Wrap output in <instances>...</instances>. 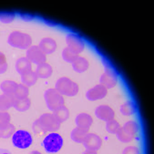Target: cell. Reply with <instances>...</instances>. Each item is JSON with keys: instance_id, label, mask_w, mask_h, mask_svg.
<instances>
[{"instance_id": "obj_1", "label": "cell", "mask_w": 154, "mask_h": 154, "mask_svg": "<svg viewBox=\"0 0 154 154\" xmlns=\"http://www.w3.org/2000/svg\"><path fill=\"white\" fill-rule=\"evenodd\" d=\"M60 124L54 114H44L33 123V131L36 134L55 131L59 129Z\"/></svg>"}, {"instance_id": "obj_2", "label": "cell", "mask_w": 154, "mask_h": 154, "mask_svg": "<svg viewBox=\"0 0 154 154\" xmlns=\"http://www.w3.org/2000/svg\"><path fill=\"white\" fill-rule=\"evenodd\" d=\"M55 89L62 95L72 97L78 93L79 87L77 83L67 77H62L57 81Z\"/></svg>"}, {"instance_id": "obj_3", "label": "cell", "mask_w": 154, "mask_h": 154, "mask_svg": "<svg viewBox=\"0 0 154 154\" xmlns=\"http://www.w3.org/2000/svg\"><path fill=\"white\" fill-rule=\"evenodd\" d=\"M8 42L12 47L21 49H27L31 46L32 40L28 34L16 31L10 35Z\"/></svg>"}, {"instance_id": "obj_4", "label": "cell", "mask_w": 154, "mask_h": 154, "mask_svg": "<svg viewBox=\"0 0 154 154\" xmlns=\"http://www.w3.org/2000/svg\"><path fill=\"white\" fill-rule=\"evenodd\" d=\"M46 103L50 110L54 111L64 105L63 96L55 88H50L44 94Z\"/></svg>"}, {"instance_id": "obj_5", "label": "cell", "mask_w": 154, "mask_h": 154, "mask_svg": "<svg viewBox=\"0 0 154 154\" xmlns=\"http://www.w3.org/2000/svg\"><path fill=\"white\" fill-rule=\"evenodd\" d=\"M63 143V139L60 134L52 133L45 137L41 145L48 153H55L61 149Z\"/></svg>"}, {"instance_id": "obj_6", "label": "cell", "mask_w": 154, "mask_h": 154, "mask_svg": "<svg viewBox=\"0 0 154 154\" xmlns=\"http://www.w3.org/2000/svg\"><path fill=\"white\" fill-rule=\"evenodd\" d=\"M12 142L16 147L25 149L29 147L32 144V136L27 131L18 130L13 134Z\"/></svg>"}, {"instance_id": "obj_7", "label": "cell", "mask_w": 154, "mask_h": 154, "mask_svg": "<svg viewBox=\"0 0 154 154\" xmlns=\"http://www.w3.org/2000/svg\"><path fill=\"white\" fill-rule=\"evenodd\" d=\"M67 47L79 55L85 48V43L82 38L73 33H68L65 38Z\"/></svg>"}, {"instance_id": "obj_8", "label": "cell", "mask_w": 154, "mask_h": 154, "mask_svg": "<svg viewBox=\"0 0 154 154\" xmlns=\"http://www.w3.org/2000/svg\"><path fill=\"white\" fill-rule=\"evenodd\" d=\"M26 57L31 63L38 65L46 62L47 60L46 55L38 46H31L28 48L26 51Z\"/></svg>"}, {"instance_id": "obj_9", "label": "cell", "mask_w": 154, "mask_h": 154, "mask_svg": "<svg viewBox=\"0 0 154 154\" xmlns=\"http://www.w3.org/2000/svg\"><path fill=\"white\" fill-rule=\"evenodd\" d=\"M100 84L107 89L115 87L118 83V77L116 72L109 67H105L104 72L100 77Z\"/></svg>"}, {"instance_id": "obj_10", "label": "cell", "mask_w": 154, "mask_h": 154, "mask_svg": "<svg viewBox=\"0 0 154 154\" xmlns=\"http://www.w3.org/2000/svg\"><path fill=\"white\" fill-rule=\"evenodd\" d=\"M107 94L108 89L100 84L88 89L86 94V97L88 100L94 101L105 98Z\"/></svg>"}, {"instance_id": "obj_11", "label": "cell", "mask_w": 154, "mask_h": 154, "mask_svg": "<svg viewBox=\"0 0 154 154\" xmlns=\"http://www.w3.org/2000/svg\"><path fill=\"white\" fill-rule=\"evenodd\" d=\"M86 149L97 151L102 145V140L100 136L94 133H88L83 142Z\"/></svg>"}, {"instance_id": "obj_12", "label": "cell", "mask_w": 154, "mask_h": 154, "mask_svg": "<svg viewBox=\"0 0 154 154\" xmlns=\"http://www.w3.org/2000/svg\"><path fill=\"white\" fill-rule=\"evenodd\" d=\"M95 114L99 119L107 122L114 119L115 115L113 109L107 105H101L97 107Z\"/></svg>"}, {"instance_id": "obj_13", "label": "cell", "mask_w": 154, "mask_h": 154, "mask_svg": "<svg viewBox=\"0 0 154 154\" xmlns=\"http://www.w3.org/2000/svg\"><path fill=\"white\" fill-rule=\"evenodd\" d=\"M38 47L45 54H51L56 50L57 44L52 38H44L40 42Z\"/></svg>"}, {"instance_id": "obj_14", "label": "cell", "mask_w": 154, "mask_h": 154, "mask_svg": "<svg viewBox=\"0 0 154 154\" xmlns=\"http://www.w3.org/2000/svg\"><path fill=\"white\" fill-rule=\"evenodd\" d=\"M92 117L86 113H81L77 116L75 119L76 125L79 128L88 131L93 123Z\"/></svg>"}, {"instance_id": "obj_15", "label": "cell", "mask_w": 154, "mask_h": 154, "mask_svg": "<svg viewBox=\"0 0 154 154\" xmlns=\"http://www.w3.org/2000/svg\"><path fill=\"white\" fill-rule=\"evenodd\" d=\"M73 70L78 73H82L88 69L89 62L85 57L79 56L72 63Z\"/></svg>"}, {"instance_id": "obj_16", "label": "cell", "mask_w": 154, "mask_h": 154, "mask_svg": "<svg viewBox=\"0 0 154 154\" xmlns=\"http://www.w3.org/2000/svg\"><path fill=\"white\" fill-rule=\"evenodd\" d=\"M16 67L17 70L21 75L31 71L32 69L31 62L26 57L19 58L17 61Z\"/></svg>"}, {"instance_id": "obj_17", "label": "cell", "mask_w": 154, "mask_h": 154, "mask_svg": "<svg viewBox=\"0 0 154 154\" xmlns=\"http://www.w3.org/2000/svg\"><path fill=\"white\" fill-rule=\"evenodd\" d=\"M35 72L38 78L42 79L48 78L51 76L53 73V69L50 64L46 62L43 63L38 65Z\"/></svg>"}, {"instance_id": "obj_18", "label": "cell", "mask_w": 154, "mask_h": 154, "mask_svg": "<svg viewBox=\"0 0 154 154\" xmlns=\"http://www.w3.org/2000/svg\"><path fill=\"white\" fill-rule=\"evenodd\" d=\"M88 131L77 127L72 130L71 137L73 141L77 143H83Z\"/></svg>"}, {"instance_id": "obj_19", "label": "cell", "mask_w": 154, "mask_h": 154, "mask_svg": "<svg viewBox=\"0 0 154 154\" xmlns=\"http://www.w3.org/2000/svg\"><path fill=\"white\" fill-rule=\"evenodd\" d=\"M120 111L124 116H131L134 114L136 111L135 105L133 102L127 101L121 105Z\"/></svg>"}, {"instance_id": "obj_20", "label": "cell", "mask_w": 154, "mask_h": 154, "mask_svg": "<svg viewBox=\"0 0 154 154\" xmlns=\"http://www.w3.org/2000/svg\"><path fill=\"white\" fill-rule=\"evenodd\" d=\"M38 77L36 72L32 70L22 75V81L27 87L35 85L38 80Z\"/></svg>"}, {"instance_id": "obj_21", "label": "cell", "mask_w": 154, "mask_h": 154, "mask_svg": "<svg viewBox=\"0 0 154 154\" xmlns=\"http://www.w3.org/2000/svg\"><path fill=\"white\" fill-rule=\"evenodd\" d=\"M54 112L53 114L60 123L64 122L69 118V111L64 105Z\"/></svg>"}, {"instance_id": "obj_22", "label": "cell", "mask_w": 154, "mask_h": 154, "mask_svg": "<svg viewBox=\"0 0 154 154\" xmlns=\"http://www.w3.org/2000/svg\"><path fill=\"white\" fill-rule=\"evenodd\" d=\"M122 128L128 134L134 136L135 134L138 131L139 125L135 121L130 120L125 123Z\"/></svg>"}, {"instance_id": "obj_23", "label": "cell", "mask_w": 154, "mask_h": 154, "mask_svg": "<svg viewBox=\"0 0 154 154\" xmlns=\"http://www.w3.org/2000/svg\"><path fill=\"white\" fill-rule=\"evenodd\" d=\"M79 56L66 47L62 52V57L64 61L68 63H72Z\"/></svg>"}, {"instance_id": "obj_24", "label": "cell", "mask_w": 154, "mask_h": 154, "mask_svg": "<svg viewBox=\"0 0 154 154\" xmlns=\"http://www.w3.org/2000/svg\"><path fill=\"white\" fill-rule=\"evenodd\" d=\"M116 134L119 140L124 143L131 142L134 139V136L128 134L125 131L122 127H120Z\"/></svg>"}, {"instance_id": "obj_25", "label": "cell", "mask_w": 154, "mask_h": 154, "mask_svg": "<svg viewBox=\"0 0 154 154\" xmlns=\"http://www.w3.org/2000/svg\"><path fill=\"white\" fill-rule=\"evenodd\" d=\"M120 128L119 123L115 119H113L107 122L106 129L109 133L116 134Z\"/></svg>"}, {"instance_id": "obj_26", "label": "cell", "mask_w": 154, "mask_h": 154, "mask_svg": "<svg viewBox=\"0 0 154 154\" xmlns=\"http://www.w3.org/2000/svg\"><path fill=\"white\" fill-rule=\"evenodd\" d=\"M16 92L18 99H25L29 94V89L25 85H20L17 87Z\"/></svg>"}, {"instance_id": "obj_27", "label": "cell", "mask_w": 154, "mask_h": 154, "mask_svg": "<svg viewBox=\"0 0 154 154\" xmlns=\"http://www.w3.org/2000/svg\"><path fill=\"white\" fill-rule=\"evenodd\" d=\"M15 17V14L12 12H0V20L4 23H11Z\"/></svg>"}, {"instance_id": "obj_28", "label": "cell", "mask_w": 154, "mask_h": 154, "mask_svg": "<svg viewBox=\"0 0 154 154\" xmlns=\"http://www.w3.org/2000/svg\"><path fill=\"white\" fill-rule=\"evenodd\" d=\"M17 104L19 105L20 110L26 111L29 109L31 105V101L28 98L23 99H18Z\"/></svg>"}, {"instance_id": "obj_29", "label": "cell", "mask_w": 154, "mask_h": 154, "mask_svg": "<svg viewBox=\"0 0 154 154\" xmlns=\"http://www.w3.org/2000/svg\"><path fill=\"white\" fill-rule=\"evenodd\" d=\"M122 154H140V153L138 148L134 146H130L124 149Z\"/></svg>"}, {"instance_id": "obj_30", "label": "cell", "mask_w": 154, "mask_h": 154, "mask_svg": "<svg viewBox=\"0 0 154 154\" xmlns=\"http://www.w3.org/2000/svg\"><path fill=\"white\" fill-rule=\"evenodd\" d=\"M7 67V62L5 56L2 53H0V72H3Z\"/></svg>"}, {"instance_id": "obj_31", "label": "cell", "mask_w": 154, "mask_h": 154, "mask_svg": "<svg viewBox=\"0 0 154 154\" xmlns=\"http://www.w3.org/2000/svg\"><path fill=\"white\" fill-rule=\"evenodd\" d=\"M22 16L23 19L25 20L26 21H30L33 19L32 16H30V15H27V14H23Z\"/></svg>"}, {"instance_id": "obj_32", "label": "cell", "mask_w": 154, "mask_h": 154, "mask_svg": "<svg viewBox=\"0 0 154 154\" xmlns=\"http://www.w3.org/2000/svg\"><path fill=\"white\" fill-rule=\"evenodd\" d=\"M0 154H11V153L8 149H0Z\"/></svg>"}, {"instance_id": "obj_33", "label": "cell", "mask_w": 154, "mask_h": 154, "mask_svg": "<svg viewBox=\"0 0 154 154\" xmlns=\"http://www.w3.org/2000/svg\"><path fill=\"white\" fill-rule=\"evenodd\" d=\"M82 154H98L97 151H93V150H86L84 151Z\"/></svg>"}, {"instance_id": "obj_34", "label": "cell", "mask_w": 154, "mask_h": 154, "mask_svg": "<svg viewBox=\"0 0 154 154\" xmlns=\"http://www.w3.org/2000/svg\"><path fill=\"white\" fill-rule=\"evenodd\" d=\"M29 154H42L40 152L38 151H33L31 152Z\"/></svg>"}]
</instances>
